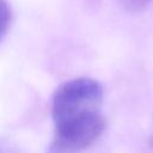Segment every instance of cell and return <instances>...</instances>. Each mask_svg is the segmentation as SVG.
I'll use <instances>...</instances> for the list:
<instances>
[{
    "instance_id": "3957f363",
    "label": "cell",
    "mask_w": 153,
    "mask_h": 153,
    "mask_svg": "<svg viewBox=\"0 0 153 153\" xmlns=\"http://www.w3.org/2000/svg\"><path fill=\"white\" fill-rule=\"evenodd\" d=\"M12 20V12L6 0H0V42L7 35Z\"/></svg>"
},
{
    "instance_id": "277c9868",
    "label": "cell",
    "mask_w": 153,
    "mask_h": 153,
    "mask_svg": "<svg viewBox=\"0 0 153 153\" xmlns=\"http://www.w3.org/2000/svg\"><path fill=\"white\" fill-rule=\"evenodd\" d=\"M116 2L127 12L137 13L146 10L152 2V0H116Z\"/></svg>"
},
{
    "instance_id": "6da1fadb",
    "label": "cell",
    "mask_w": 153,
    "mask_h": 153,
    "mask_svg": "<svg viewBox=\"0 0 153 153\" xmlns=\"http://www.w3.org/2000/svg\"><path fill=\"white\" fill-rule=\"evenodd\" d=\"M103 100V86L94 79L80 76L62 82L55 90L51 102L54 127L102 115Z\"/></svg>"
},
{
    "instance_id": "7a4b0ae2",
    "label": "cell",
    "mask_w": 153,
    "mask_h": 153,
    "mask_svg": "<svg viewBox=\"0 0 153 153\" xmlns=\"http://www.w3.org/2000/svg\"><path fill=\"white\" fill-rule=\"evenodd\" d=\"M105 127L103 115L79 123L54 127V137L47 153H81L102 136Z\"/></svg>"
}]
</instances>
